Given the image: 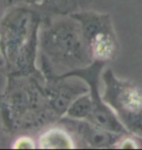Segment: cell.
Returning a JSON list of instances; mask_svg holds the SVG:
<instances>
[{"mask_svg": "<svg viewBox=\"0 0 142 150\" xmlns=\"http://www.w3.org/2000/svg\"><path fill=\"white\" fill-rule=\"evenodd\" d=\"M6 78L0 92V124L6 134L12 136L41 130L59 121L51 108L40 69Z\"/></svg>", "mask_w": 142, "mask_h": 150, "instance_id": "cell-1", "label": "cell"}, {"mask_svg": "<svg viewBox=\"0 0 142 150\" xmlns=\"http://www.w3.org/2000/svg\"><path fill=\"white\" fill-rule=\"evenodd\" d=\"M43 16L28 6H14L0 17V62L6 76L28 75L39 68Z\"/></svg>", "mask_w": 142, "mask_h": 150, "instance_id": "cell-2", "label": "cell"}, {"mask_svg": "<svg viewBox=\"0 0 142 150\" xmlns=\"http://www.w3.org/2000/svg\"><path fill=\"white\" fill-rule=\"evenodd\" d=\"M39 59L57 75L93 64L80 23L71 15L43 18L39 34Z\"/></svg>", "mask_w": 142, "mask_h": 150, "instance_id": "cell-3", "label": "cell"}, {"mask_svg": "<svg viewBox=\"0 0 142 150\" xmlns=\"http://www.w3.org/2000/svg\"><path fill=\"white\" fill-rule=\"evenodd\" d=\"M102 98L129 134L142 139V88L119 78L111 68L101 73Z\"/></svg>", "mask_w": 142, "mask_h": 150, "instance_id": "cell-4", "label": "cell"}, {"mask_svg": "<svg viewBox=\"0 0 142 150\" xmlns=\"http://www.w3.org/2000/svg\"><path fill=\"white\" fill-rule=\"evenodd\" d=\"M80 23L87 47L93 62L108 64L116 59L119 42L109 14L83 10L71 14Z\"/></svg>", "mask_w": 142, "mask_h": 150, "instance_id": "cell-5", "label": "cell"}, {"mask_svg": "<svg viewBox=\"0 0 142 150\" xmlns=\"http://www.w3.org/2000/svg\"><path fill=\"white\" fill-rule=\"evenodd\" d=\"M106 64L100 62H93L88 67L80 69L71 71V72L62 74L60 76H76L81 78L89 86V93L93 103V110L92 115L87 121L95 124L102 129L113 132L116 134H129L122 123L117 118L113 110L105 103L102 98L100 92L101 85V73Z\"/></svg>", "mask_w": 142, "mask_h": 150, "instance_id": "cell-6", "label": "cell"}, {"mask_svg": "<svg viewBox=\"0 0 142 150\" xmlns=\"http://www.w3.org/2000/svg\"><path fill=\"white\" fill-rule=\"evenodd\" d=\"M39 68L45 77V87L51 108L59 120L79 96L89 91V86L79 77L55 74L41 59H39Z\"/></svg>", "mask_w": 142, "mask_h": 150, "instance_id": "cell-7", "label": "cell"}, {"mask_svg": "<svg viewBox=\"0 0 142 150\" xmlns=\"http://www.w3.org/2000/svg\"><path fill=\"white\" fill-rule=\"evenodd\" d=\"M57 123L70 132L76 142H78V147L84 146L86 148L95 149L114 148L115 144L123 136L122 134H116L102 129L87 120L71 119L63 116Z\"/></svg>", "mask_w": 142, "mask_h": 150, "instance_id": "cell-8", "label": "cell"}, {"mask_svg": "<svg viewBox=\"0 0 142 150\" xmlns=\"http://www.w3.org/2000/svg\"><path fill=\"white\" fill-rule=\"evenodd\" d=\"M37 146L39 149H75L78 147L70 132L59 123L45 128L38 136Z\"/></svg>", "mask_w": 142, "mask_h": 150, "instance_id": "cell-9", "label": "cell"}, {"mask_svg": "<svg viewBox=\"0 0 142 150\" xmlns=\"http://www.w3.org/2000/svg\"><path fill=\"white\" fill-rule=\"evenodd\" d=\"M93 0H44L39 9L43 18L67 16L88 9Z\"/></svg>", "mask_w": 142, "mask_h": 150, "instance_id": "cell-10", "label": "cell"}, {"mask_svg": "<svg viewBox=\"0 0 142 150\" xmlns=\"http://www.w3.org/2000/svg\"><path fill=\"white\" fill-rule=\"evenodd\" d=\"M93 110V103L89 91L79 96L70 104L64 114L65 117L77 120H88ZM63 117V116H62Z\"/></svg>", "mask_w": 142, "mask_h": 150, "instance_id": "cell-11", "label": "cell"}, {"mask_svg": "<svg viewBox=\"0 0 142 150\" xmlns=\"http://www.w3.org/2000/svg\"><path fill=\"white\" fill-rule=\"evenodd\" d=\"M44 0H0V9L3 11L14 6H28L39 10Z\"/></svg>", "mask_w": 142, "mask_h": 150, "instance_id": "cell-12", "label": "cell"}, {"mask_svg": "<svg viewBox=\"0 0 142 150\" xmlns=\"http://www.w3.org/2000/svg\"><path fill=\"white\" fill-rule=\"evenodd\" d=\"M11 147L13 149H36L38 148L37 140L28 134H20L14 140Z\"/></svg>", "mask_w": 142, "mask_h": 150, "instance_id": "cell-13", "label": "cell"}]
</instances>
